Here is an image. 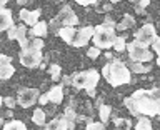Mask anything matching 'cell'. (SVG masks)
I'll return each instance as SVG.
<instances>
[{"mask_svg": "<svg viewBox=\"0 0 160 130\" xmlns=\"http://www.w3.org/2000/svg\"><path fill=\"white\" fill-rule=\"evenodd\" d=\"M160 92L157 87L153 88H138L123 100L125 107L133 117H157L160 112Z\"/></svg>", "mask_w": 160, "mask_h": 130, "instance_id": "6da1fadb", "label": "cell"}, {"mask_svg": "<svg viewBox=\"0 0 160 130\" xmlns=\"http://www.w3.org/2000/svg\"><path fill=\"white\" fill-rule=\"evenodd\" d=\"M102 75L112 87H120V85H127L132 82V72L120 60H112L110 63H105Z\"/></svg>", "mask_w": 160, "mask_h": 130, "instance_id": "7a4b0ae2", "label": "cell"}, {"mask_svg": "<svg viewBox=\"0 0 160 130\" xmlns=\"http://www.w3.org/2000/svg\"><path fill=\"white\" fill-rule=\"evenodd\" d=\"M72 77V83L75 88H85L88 92V95H95V87H97L98 80H100V73L97 72L95 68H90V70H83V72H75Z\"/></svg>", "mask_w": 160, "mask_h": 130, "instance_id": "3957f363", "label": "cell"}, {"mask_svg": "<svg viewBox=\"0 0 160 130\" xmlns=\"http://www.w3.org/2000/svg\"><path fill=\"white\" fill-rule=\"evenodd\" d=\"M117 37L115 33V28L110 27V25H105V23H100L97 27H93V33H92V38H93V45L97 48H110L113 45V40Z\"/></svg>", "mask_w": 160, "mask_h": 130, "instance_id": "277c9868", "label": "cell"}, {"mask_svg": "<svg viewBox=\"0 0 160 130\" xmlns=\"http://www.w3.org/2000/svg\"><path fill=\"white\" fill-rule=\"evenodd\" d=\"M125 50L128 52V57L132 62H142V63H147V62H152L153 58V53L148 50V47L138 43L137 40L130 42L125 45Z\"/></svg>", "mask_w": 160, "mask_h": 130, "instance_id": "5b68a950", "label": "cell"}, {"mask_svg": "<svg viewBox=\"0 0 160 130\" xmlns=\"http://www.w3.org/2000/svg\"><path fill=\"white\" fill-rule=\"evenodd\" d=\"M18 58H20V63L23 67L35 68L42 63L43 55H42V50H37V48H22L18 53Z\"/></svg>", "mask_w": 160, "mask_h": 130, "instance_id": "8992f818", "label": "cell"}, {"mask_svg": "<svg viewBox=\"0 0 160 130\" xmlns=\"http://www.w3.org/2000/svg\"><path fill=\"white\" fill-rule=\"evenodd\" d=\"M38 88H30V87H25V88H20L18 90V95H17V103L20 105L22 108H28L32 105L37 103L38 100Z\"/></svg>", "mask_w": 160, "mask_h": 130, "instance_id": "52a82bcc", "label": "cell"}, {"mask_svg": "<svg viewBox=\"0 0 160 130\" xmlns=\"http://www.w3.org/2000/svg\"><path fill=\"white\" fill-rule=\"evenodd\" d=\"M155 37H157V32H155L153 23H145L143 27H140L138 30L133 32V40H137L138 43L145 45V47H148Z\"/></svg>", "mask_w": 160, "mask_h": 130, "instance_id": "ba28073f", "label": "cell"}, {"mask_svg": "<svg viewBox=\"0 0 160 130\" xmlns=\"http://www.w3.org/2000/svg\"><path fill=\"white\" fill-rule=\"evenodd\" d=\"M92 33H93V27L92 25H87V27H82V28H77L75 32V37L72 40V47H85L88 43V40L92 38Z\"/></svg>", "mask_w": 160, "mask_h": 130, "instance_id": "9c48e42d", "label": "cell"}, {"mask_svg": "<svg viewBox=\"0 0 160 130\" xmlns=\"http://www.w3.org/2000/svg\"><path fill=\"white\" fill-rule=\"evenodd\" d=\"M57 18H58V22H60V23L70 25V27H75V25L78 23L77 13H75L73 10L68 7V5H63V7L60 8V12H58V15H57Z\"/></svg>", "mask_w": 160, "mask_h": 130, "instance_id": "30bf717a", "label": "cell"}, {"mask_svg": "<svg viewBox=\"0 0 160 130\" xmlns=\"http://www.w3.org/2000/svg\"><path fill=\"white\" fill-rule=\"evenodd\" d=\"M15 73V68L10 58L5 53H0V80H8Z\"/></svg>", "mask_w": 160, "mask_h": 130, "instance_id": "8fae6325", "label": "cell"}, {"mask_svg": "<svg viewBox=\"0 0 160 130\" xmlns=\"http://www.w3.org/2000/svg\"><path fill=\"white\" fill-rule=\"evenodd\" d=\"M40 15H42V10H40V8H35V10L22 8V10H20V13H18V17H20V20H22L25 25H30V27H32L33 23L38 22Z\"/></svg>", "mask_w": 160, "mask_h": 130, "instance_id": "7c38bea8", "label": "cell"}, {"mask_svg": "<svg viewBox=\"0 0 160 130\" xmlns=\"http://www.w3.org/2000/svg\"><path fill=\"white\" fill-rule=\"evenodd\" d=\"M45 128H57V130H72L75 127V122H72V120H68L67 117H57L53 120H50L48 125H43Z\"/></svg>", "mask_w": 160, "mask_h": 130, "instance_id": "4fadbf2b", "label": "cell"}, {"mask_svg": "<svg viewBox=\"0 0 160 130\" xmlns=\"http://www.w3.org/2000/svg\"><path fill=\"white\" fill-rule=\"evenodd\" d=\"M13 25V17H12V10L0 7V32H5L8 27Z\"/></svg>", "mask_w": 160, "mask_h": 130, "instance_id": "5bb4252c", "label": "cell"}, {"mask_svg": "<svg viewBox=\"0 0 160 130\" xmlns=\"http://www.w3.org/2000/svg\"><path fill=\"white\" fill-rule=\"evenodd\" d=\"M47 33H48V25H47V22H43V20H38V22L33 23L32 28L28 30V35H30V37L43 38Z\"/></svg>", "mask_w": 160, "mask_h": 130, "instance_id": "9a60e30c", "label": "cell"}, {"mask_svg": "<svg viewBox=\"0 0 160 130\" xmlns=\"http://www.w3.org/2000/svg\"><path fill=\"white\" fill-rule=\"evenodd\" d=\"M47 95H48V102H52L55 105L62 103V100H63V85H53V87L47 92Z\"/></svg>", "mask_w": 160, "mask_h": 130, "instance_id": "2e32d148", "label": "cell"}, {"mask_svg": "<svg viewBox=\"0 0 160 130\" xmlns=\"http://www.w3.org/2000/svg\"><path fill=\"white\" fill-rule=\"evenodd\" d=\"M75 32H77V28L70 27V25H63V27H60L57 30V33L60 35V38H62L65 43H68V45H72V40L75 37Z\"/></svg>", "mask_w": 160, "mask_h": 130, "instance_id": "e0dca14e", "label": "cell"}, {"mask_svg": "<svg viewBox=\"0 0 160 130\" xmlns=\"http://www.w3.org/2000/svg\"><path fill=\"white\" fill-rule=\"evenodd\" d=\"M133 27H135V18L132 17V15H128V13L123 15L120 23H115V28L117 30H130Z\"/></svg>", "mask_w": 160, "mask_h": 130, "instance_id": "ac0fdd59", "label": "cell"}, {"mask_svg": "<svg viewBox=\"0 0 160 130\" xmlns=\"http://www.w3.org/2000/svg\"><path fill=\"white\" fill-rule=\"evenodd\" d=\"M152 122H150V117H145V115H142V117H138L137 123L133 125L135 130H152Z\"/></svg>", "mask_w": 160, "mask_h": 130, "instance_id": "d6986e66", "label": "cell"}, {"mask_svg": "<svg viewBox=\"0 0 160 130\" xmlns=\"http://www.w3.org/2000/svg\"><path fill=\"white\" fill-rule=\"evenodd\" d=\"M28 38V30L25 28V25H18L17 27V33H15V40H18L20 47H23L25 42Z\"/></svg>", "mask_w": 160, "mask_h": 130, "instance_id": "ffe728a7", "label": "cell"}, {"mask_svg": "<svg viewBox=\"0 0 160 130\" xmlns=\"http://www.w3.org/2000/svg\"><path fill=\"white\" fill-rule=\"evenodd\" d=\"M22 48H37V50H42L43 48V40L38 38V37H30L27 38V42Z\"/></svg>", "mask_w": 160, "mask_h": 130, "instance_id": "44dd1931", "label": "cell"}, {"mask_svg": "<svg viewBox=\"0 0 160 130\" xmlns=\"http://www.w3.org/2000/svg\"><path fill=\"white\" fill-rule=\"evenodd\" d=\"M32 122H33L35 125H38V127H43V125H45V110H43V108L33 110Z\"/></svg>", "mask_w": 160, "mask_h": 130, "instance_id": "7402d4cb", "label": "cell"}, {"mask_svg": "<svg viewBox=\"0 0 160 130\" xmlns=\"http://www.w3.org/2000/svg\"><path fill=\"white\" fill-rule=\"evenodd\" d=\"M2 127L5 130H27V125L23 122H20V120H10V122L3 123Z\"/></svg>", "mask_w": 160, "mask_h": 130, "instance_id": "603a6c76", "label": "cell"}, {"mask_svg": "<svg viewBox=\"0 0 160 130\" xmlns=\"http://www.w3.org/2000/svg\"><path fill=\"white\" fill-rule=\"evenodd\" d=\"M110 113H112V107H110V105H100L98 115H100V120H102L105 125H107L108 118H110Z\"/></svg>", "mask_w": 160, "mask_h": 130, "instance_id": "cb8c5ba5", "label": "cell"}, {"mask_svg": "<svg viewBox=\"0 0 160 130\" xmlns=\"http://www.w3.org/2000/svg\"><path fill=\"white\" fill-rule=\"evenodd\" d=\"M132 72H133V73L150 72V62H147V63H142V62H132Z\"/></svg>", "mask_w": 160, "mask_h": 130, "instance_id": "d4e9b609", "label": "cell"}, {"mask_svg": "<svg viewBox=\"0 0 160 130\" xmlns=\"http://www.w3.org/2000/svg\"><path fill=\"white\" fill-rule=\"evenodd\" d=\"M98 2V5L95 7V10L97 12H100V13H103V12H110V10L113 8V5H112V2H107V0H97ZM95 2V3H97Z\"/></svg>", "mask_w": 160, "mask_h": 130, "instance_id": "484cf974", "label": "cell"}, {"mask_svg": "<svg viewBox=\"0 0 160 130\" xmlns=\"http://www.w3.org/2000/svg\"><path fill=\"white\" fill-rule=\"evenodd\" d=\"M60 72H62V67L57 63H53V65H50V68H48V73H50V77H52V80H57L60 78Z\"/></svg>", "mask_w": 160, "mask_h": 130, "instance_id": "4316f807", "label": "cell"}, {"mask_svg": "<svg viewBox=\"0 0 160 130\" xmlns=\"http://www.w3.org/2000/svg\"><path fill=\"white\" fill-rule=\"evenodd\" d=\"M125 45H127V42H125V38H123V37H115L112 47L120 53V52H123V50H125Z\"/></svg>", "mask_w": 160, "mask_h": 130, "instance_id": "83f0119b", "label": "cell"}, {"mask_svg": "<svg viewBox=\"0 0 160 130\" xmlns=\"http://www.w3.org/2000/svg\"><path fill=\"white\" fill-rule=\"evenodd\" d=\"M135 3H137V5H135V12H137V13H143L145 8L150 5V0H137Z\"/></svg>", "mask_w": 160, "mask_h": 130, "instance_id": "f1b7e54d", "label": "cell"}, {"mask_svg": "<svg viewBox=\"0 0 160 130\" xmlns=\"http://www.w3.org/2000/svg\"><path fill=\"white\" fill-rule=\"evenodd\" d=\"M85 128L87 130H105V123L102 122V120H100V122H92V120H90Z\"/></svg>", "mask_w": 160, "mask_h": 130, "instance_id": "f546056e", "label": "cell"}, {"mask_svg": "<svg viewBox=\"0 0 160 130\" xmlns=\"http://www.w3.org/2000/svg\"><path fill=\"white\" fill-rule=\"evenodd\" d=\"M115 127L117 128H130L132 123H130V120H127V118H115Z\"/></svg>", "mask_w": 160, "mask_h": 130, "instance_id": "4dcf8cb0", "label": "cell"}, {"mask_svg": "<svg viewBox=\"0 0 160 130\" xmlns=\"http://www.w3.org/2000/svg\"><path fill=\"white\" fill-rule=\"evenodd\" d=\"M63 117H67L68 120H72V122H75V120L78 118V115L75 113V110H73L72 107H67V108L63 110Z\"/></svg>", "mask_w": 160, "mask_h": 130, "instance_id": "1f68e13d", "label": "cell"}, {"mask_svg": "<svg viewBox=\"0 0 160 130\" xmlns=\"http://www.w3.org/2000/svg\"><path fill=\"white\" fill-rule=\"evenodd\" d=\"M98 55H100V48H97L95 45L87 50V57L88 58H98Z\"/></svg>", "mask_w": 160, "mask_h": 130, "instance_id": "d6a6232c", "label": "cell"}, {"mask_svg": "<svg viewBox=\"0 0 160 130\" xmlns=\"http://www.w3.org/2000/svg\"><path fill=\"white\" fill-rule=\"evenodd\" d=\"M150 45H152L153 52H155V53H157L158 57H160V38H158V35H157V37H155V38L152 40V43H150Z\"/></svg>", "mask_w": 160, "mask_h": 130, "instance_id": "836d02e7", "label": "cell"}, {"mask_svg": "<svg viewBox=\"0 0 160 130\" xmlns=\"http://www.w3.org/2000/svg\"><path fill=\"white\" fill-rule=\"evenodd\" d=\"M15 33H17V25H12V27L7 28V37H8V40H15Z\"/></svg>", "mask_w": 160, "mask_h": 130, "instance_id": "e575fe53", "label": "cell"}, {"mask_svg": "<svg viewBox=\"0 0 160 130\" xmlns=\"http://www.w3.org/2000/svg\"><path fill=\"white\" fill-rule=\"evenodd\" d=\"M3 103L7 105L8 108H12V110H13L15 103H17V100H15V98H12V97H3Z\"/></svg>", "mask_w": 160, "mask_h": 130, "instance_id": "d590c367", "label": "cell"}, {"mask_svg": "<svg viewBox=\"0 0 160 130\" xmlns=\"http://www.w3.org/2000/svg\"><path fill=\"white\" fill-rule=\"evenodd\" d=\"M58 23H60V22H58V18L55 17L53 20H50V23H47V25H48V27H50V28L53 30V32H57V30L60 28V27H58Z\"/></svg>", "mask_w": 160, "mask_h": 130, "instance_id": "8d00e7d4", "label": "cell"}, {"mask_svg": "<svg viewBox=\"0 0 160 130\" xmlns=\"http://www.w3.org/2000/svg\"><path fill=\"white\" fill-rule=\"evenodd\" d=\"M37 102H38L40 105H47V103H48V95H47V93L38 95V100H37Z\"/></svg>", "mask_w": 160, "mask_h": 130, "instance_id": "74e56055", "label": "cell"}, {"mask_svg": "<svg viewBox=\"0 0 160 130\" xmlns=\"http://www.w3.org/2000/svg\"><path fill=\"white\" fill-rule=\"evenodd\" d=\"M78 5H83V7H88V5H95L97 0H75Z\"/></svg>", "mask_w": 160, "mask_h": 130, "instance_id": "f35d334b", "label": "cell"}, {"mask_svg": "<svg viewBox=\"0 0 160 130\" xmlns=\"http://www.w3.org/2000/svg\"><path fill=\"white\" fill-rule=\"evenodd\" d=\"M103 23H105V25H110V27L115 28V22H113V20L110 18V17H105V22H103Z\"/></svg>", "mask_w": 160, "mask_h": 130, "instance_id": "ab89813d", "label": "cell"}, {"mask_svg": "<svg viewBox=\"0 0 160 130\" xmlns=\"http://www.w3.org/2000/svg\"><path fill=\"white\" fill-rule=\"evenodd\" d=\"M62 83H63V85H70V83H72V77H68V75H65V77L62 78Z\"/></svg>", "mask_w": 160, "mask_h": 130, "instance_id": "60d3db41", "label": "cell"}, {"mask_svg": "<svg viewBox=\"0 0 160 130\" xmlns=\"http://www.w3.org/2000/svg\"><path fill=\"white\" fill-rule=\"evenodd\" d=\"M7 2H8V0H0V7H5V5H7Z\"/></svg>", "mask_w": 160, "mask_h": 130, "instance_id": "b9f144b4", "label": "cell"}, {"mask_svg": "<svg viewBox=\"0 0 160 130\" xmlns=\"http://www.w3.org/2000/svg\"><path fill=\"white\" fill-rule=\"evenodd\" d=\"M2 105H3V97L0 95V107H2Z\"/></svg>", "mask_w": 160, "mask_h": 130, "instance_id": "7bdbcfd3", "label": "cell"}, {"mask_svg": "<svg viewBox=\"0 0 160 130\" xmlns=\"http://www.w3.org/2000/svg\"><path fill=\"white\" fill-rule=\"evenodd\" d=\"M110 2H112V3H117V2H120V0H110Z\"/></svg>", "mask_w": 160, "mask_h": 130, "instance_id": "ee69618b", "label": "cell"}, {"mask_svg": "<svg viewBox=\"0 0 160 130\" xmlns=\"http://www.w3.org/2000/svg\"><path fill=\"white\" fill-rule=\"evenodd\" d=\"M2 125H3V120H2V118H0V127H2Z\"/></svg>", "mask_w": 160, "mask_h": 130, "instance_id": "f6af8a7d", "label": "cell"}, {"mask_svg": "<svg viewBox=\"0 0 160 130\" xmlns=\"http://www.w3.org/2000/svg\"><path fill=\"white\" fill-rule=\"evenodd\" d=\"M128 2H130V3H135V2H137V0H128Z\"/></svg>", "mask_w": 160, "mask_h": 130, "instance_id": "bcb514c9", "label": "cell"}]
</instances>
